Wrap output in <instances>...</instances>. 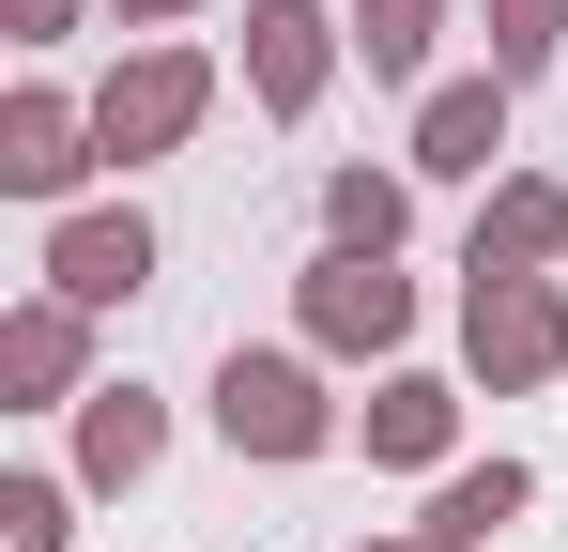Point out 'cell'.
I'll return each mask as SVG.
<instances>
[{
  "mask_svg": "<svg viewBox=\"0 0 568 552\" xmlns=\"http://www.w3.org/2000/svg\"><path fill=\"white\" fill-rule=\"evenodd\" d=\"M0 399H16V415H78V399H93V307L16 292V307H0Z\"/></svg>",
  "mask_w": 568,
  "mask_h": 552,
  "instance_id": "cell-9",
  "label": "cell"
},
{
  "mask_svg": "<svg viewBox=\"0 0 568 552\" xmlns=\"http://www.w3.org/2000/svg\"><path fill=\"white\" fill-rule=\"evenodd\" d=\"M354 16V62H369V92H430V62H446V16L462 0H338Z\"/></svg>",
  "mask_w": 568,
  "mask_h": 552,
  "instance_id": "cell-14",
  "label": "cell"
},
{
  "mask_svg": "<svg viewBox=\"0 0 568 552\" xmlns=\"http://www.w3.org/2000/svg\"><path fill=\"white\" fill-rule=\"evenodd\" d=\"M292 338L323 368H399L415 354V276L369 262V246H323V262L292 276Z\"/></svg>",
  "mask_w": 568,
  "mask_h": 552,
  "instance_id": "cell-3",
  "label": "cell"
},
{
  "mask_svg": "<svg viewBox=\"0 0 568 552\" xmlns=\"http://www.w3.org/2000/svg\"><path fill=\"white\" fill-rule=\"evenodd\" d=\"M523 507H538V476H523V460L491 446V460H446V476H430V507H415V538H430V552H491L507 522H523Z\"/></svg>",
  "mask_w": 568,
  "mask_h": 552,
  "instance_id": "cell-13",
  "label": "cell"
},
{
  "mask_svg": "<svg viewBox=\"0 0 568 552\" xmlns=\"http://www.w3.org/2000/svg\"><path fill=\"white\" fill-rule=\"evenodd\" d=\"M200 415H215V446L231 460H323V446H354V415H338V384H323V354L307 338H231L215 354V384H200Z\"/></svg>",
  "mask_w": 568,
  "mask_h": 552,
  "instance_id": "cell-1",
  "label": "cell"
},
{
  "mask_svg": "<svg viewBox=\"0 0 568 552\" xmlns=\"http://www.w3.org/2000/svg\"><path fill=\"white\" fill-rule=\"evenodd\" d=\"M338 552H430V538H415V522H369V538H338Z\"/></svg>",
  "mask_w": 568,
  "mask_h": 552,
  "instance_id": "cell-20",
  "label": "cell"
},
{
  "mask_svg": "<svg viewBox=\"0 0 568 552\" xmlns=\"http://www.w3.org/2000/svg\"><path fill=\"white\" fill-rule=\"evenodd\" d=\"M354 446H369V476H446V460H462V384H446V368H369Z\"/></svg>",
  "mask_w": 568,
  "mask_h": 552,
  "instance_id": "cell-10",
  "label": "cell"
},
{
  "mask_svg": "<svg viewBox=\"0 0 568 552\" xmlns=\"http://www.w3.org/2000/svg\"><path fill=\"white\" fill-rule=\"evenodd\" d=\"M154 460H170V399H154V384H93V399H78V460H62V476H78V491H139Z\"/></svg>",
  "mask_w": 568,
  "mask_h": 552,
  "instance_id": "cell-12",
  "label": "cell"
},
{
  "mask_svg": "<svg viewBox=\"0 0 568 552\" xmlns=\"http://www.w3.org/2000/svg\"><path fill=\"white\" fill-rule=\"evenodd\" d=\"M0 552H78V476L16 460V476H0Z\"/></svg>",
  "mask_w": 568,
  "mask_h": 552,
  "instance_id": "cell-16",
  "label": "cell"
},
{
  "mask_svg": "<svg viewBox=\"0 0 568 552\" xmlns=\"http://www.w3.org/2000/svg\"><path fill=\"white\" fill-rule=\"evenodd\" d=\"M462 276H568V184L554 170H491L476 184V231H462Z\"/></svg>",
  "mask_w": 568,
  "mask_h": 552,
  "instance_id": "cell-11",
  "label": "cell"
},
{
  "mask_svg": "<svg viewBox=\"0 0 568 552\" xmlns=\"http://www.w3.org/2000/svg\"><path fill=\"white\" fill-rule=\"evenodd\" d=\"M108 16H123V31H185L200 0H108Z\"/></svg>",
  "mask_w": 568,
  "mask_h": 552,
  "instance_id": "cell-19",
  "label": "cell"
},
{
  "mask_svg": "<svg viewBox=\"0 0 568 552\" xmlns=\"http://www.w3.org/2000/svg\"><path fill=\"white\" fill-rule=\"evenodd\" d=\"M338 62H354V16L338 0H246V108L262 123H323Z\"/></svg>",
  "mask_w": 568,
  "mask_h": 552,
  "instance_id": "cell-5",
  "label": "cell"
},
{
  "mask_svg": "<svg viewBox=\"0 0 568 552\" xmlns=\"http://www.w3.org/2000/svg\"><path fill=\"white\" fill-rule=\"evenodd\" d=\"M399 231H415V170H323V246L399 262Z\"/></svg>",
  "mask_w": 568,
  "mask_h": 552,
  "instance_id": "cell-15",
  "label": "cell"
},
{
  "mask_svg": "<svg viewBox=\"0 0 568 552\" xmlns=\"http://www.w3.org/2000/svg\"><path fill=\"white\" fill-rule=\"evenodd\" d=\"M78 16H108V0H0V31L47 62V47H78Z\"/></svg>",
  "mask_w": 568,
  "mask_h": 552,
  "instance_id": "cell-18",
  "label": "cell"
},
{
  "mask_svg": "<svg viewBox=\"0 0 568 552\" xmlns=\"http://www.w3.org/2000/svg\"><path fill=\"white\" fill-rule=\"evenodd\" d=\"M476 31H491V78H523V92L568 62V0H476Z\"/></svg>",
  "mask_w": 568,
  "mask_h": 552,
  "instance_id": "cell-17",
  "label": "cell"
},
{
  "mask_svg": "<svg viewBox=\"0 0 568 552\" xmlns=\"http://www.w3.org/2000/svg\"><path fill=\"white\" fill-rule=\"evenodd\" d=\"M462 384L476 399L568 384V276H462Z\"/></svg>",
  "mask_w": 568,
  "mask_h": 552,
  "instance_id": "cell-4",
  "label": "cell"
},
{
  "mask_svg": "<svg viewBox=\"0 0 568 552\" xmlns=\"http://www.w3.org/2000/svg\"><path fill=\"white\" fill-rule=\"evenodd\" d=\"M108 154H93V92H16L0 108V200H31V215H78V184H93Z\"/></svg>",
  "mask_w": 568,
  "mask_h": 552,
  "instance_id": "cell-8",
  "label": "cell"
},
{
  "mask_svg": "<svg viewBox=\"0 0 568 552\" xmlns=\"http://www.w3.org/2000/svg\"><path fill=\"white\" fill-rule=\"evenodd\" d=\"M154 262H170V231H154V215H139V200H78V215H47V292H62V307H139V292H154Z\"/></svg>",
  "mask_w": 568,
  "mask_h": 552,
  "instance_id": "cell-6",
  "label": "cell"
},
{
  "mask_svg": "<svg viewBox=\"0 0 568 552\" xmlns=\"http://www.w3.org/2000/svg\"><path fill=\"white\" fill-rule=\"evenodd\" d=\"M200 123H215V47H185V31H139L93 78V154L108 170H170Z\"/></svg>",
  "mask_w": 568,
  "mask_h": 552,
  "instance_id": "cell-2",
  "label": "cell"
},
{
  "mask_svg": "<svg viewBox=\"0 0 568 552\" xmlns=\"http://www.w3.org/2000/svg\"><path fill=\"white\" fill-rule=\"evenodd\" d=\"M507 123H523V78H491V62H476V78H430L399 170H415V184H491V170H507Z\"/></svg>",
  "mask_w": 568,
  "mask_h": 552,
  "instance_id": "cell-7",
  "label": "cell"
}]
</instances>
